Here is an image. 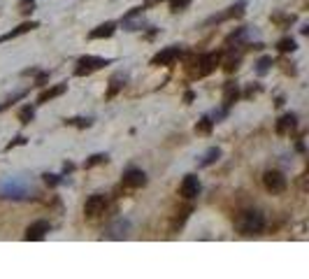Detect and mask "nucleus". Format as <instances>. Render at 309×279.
Returning a JSON list of instances; mask_svg holds the SVG:
<instances>
[{
    "instance_id": "18",
    "label": "nucleus",
    "mask_w": 309,
    "mask_h": 279,
    "mask_svg": "<svg viewBox=\"0 0 309 279\" xmlns=\"http://www.w3.org/2000/svg\"><path fill=\"white\" fill-rule=\"evenodd\" d=\"M244 14V2H240L237 7H230V12H225V14H219V17H212L207 23H216V21H223V19H230V17H242Z\"/></svg>"
},
{
    "instance_id": "16",
    "label": "nucleus",
    "mask_w": 309,
    "mask_h": 279,
    "mask_svg": "<svg viewBox=\"0 0 309 279\" xmlns=\"http://www.w3.org/2000/svg\"><path fill=\"white\" fill-rule=\"evenodd\" d=\"M65 91H68V84H58V86H53V88H47V91H42V93H40L37 103H40V105H44V103H49V100H53V98L63 96Z\"/></svg>"
},
{
    "instance_id": "15",
    "label": "nucleus",
    "mask_w": 309,
    "mask_h": 279,
    "mask_svg": "<svg viewBox=\"0 0 309 279\" xmlns=\"http://www.w3.org/2000/svg\"><path fill=\"white\" fill-rule=\"evenodd\" d=\"M33 28H37V23H35V21H26V23H21V26H17L14 31L5 33V35H0V42H7V40H14V37H19V35H23V33L33 31Z\"/></svg>"
},
{
    "instance_id": "24",
    "label": "nucleus",
    "mask_w": 309,
    "mask_h": 279,
    "mask_svg": "<svg viewBox=\"0 0 309 279\" xmlns=\"http://www.w3.org/2000/svg\"><path fill=\"white\" fill-rule=\"evenodd\" d=\"M212 126H214V121H212L209 117H205V119H200V123L195 126V130H198V133H205V135H207V133H212Z\"/></svg>"
},
{
    "instance_id": "20",
    "label": "nucleus",
    "mask_w": 309,
    "mask_h": 279,
    "mask_svg": "<svg viewBox=\"0 0 309 279\" xmlns=\"http://www.w3.org/2000/svg\"><path fill=\"white\" fill-rule=\"evenodd\" d=\"M121 82H126V77H123V75L112 77V82H109V84H112V86H109V91H107V98H112V96H114V93H117V91H119V88L123 86V84H121Z\"/></svg>"
},
{
    "instance_id": "4",
    "label": "nucleus",
    "mask_w": 309,
    "mask_h": 279,
    "mask_svg": "<svg viewBox=\"0 0 309 279\" xmlns=\"http://www.w3.org/2000/svg\"><path fill=\"white\" fill-rule=\"evenodd\" d=\"M263 184H265L267 191H272V193H281V191H286V177H284V172L279 170H267L265 177H263Z\"/></svg>"
},
{
    "instance_id": "9",
    "label": "nucleus",
    "mask_w": 309,
    "mask_h": 279,
    "mask_svg": "<svg viewBox=\"0 0 309 279\" xmlns=\"http://www.w3.org/2000/svg\"><path fill=\"white\" fill-rule=\"evenodd\" d=\"M147 184V174L137 168H128L123 172V186H130V189H139Z\"/></svg>"
},
{
    "instance_id": "19",
    "label": "nucleus",
    "mask_w": 309,
    "mask_h": 279,
    "mask_svg": "<svg viewBox=\"0 0 309 279\" xmlns=\"http://www.w3.org/2000/svg\"><path fill=\"white\" fill-rule=\"evenodd\" d=\"M277 49H279V52H284V54H288V52H295V49H298V44H295L293 37H284V40H279V42H277Z\"/></svg>"
},
{
    "instance_id": "12",
    "label": "nucleus",
    "mask_w": 309,
    "mask_h": 279,
    "mask_svg": "<svg viewBox=\"0 0 309 279\" xmlns=\"http://www.w3.org/2000/svg\"><path fill=\"white\" fill-rule=\"evenodd\" d=\"M221 158V149L219 147H209V149L205 151L203 156L198 158V168H207V165H214V163Z\"/></svg>"
},
{
    "instance_id": "5",
    "label": "nucleus",
    "mask_w": 309,
    "mask_h": 279,
    "mask_svg": "<svg viewBox=\"0 0 309 279\" xmlns=\"http://www.w3.org/2000/svg\"><path fill=\"white\" fill-rule=\"evenodd\" d=\"M49 230H52L49 221L40 219V221H33V224L26 228V235H23V237H26V240H44Z\"/></svg>"
},
{
    "instance_id": "11",
    "label": "nucleus",
    "mask_w": 309,
    "mask_h": 279,
    "mask_svg": "<svg viewBox=\"0 0 309 279\" xmlns=\"http://www.w3.org/2000/svg\"><path fill=\"white\" fill-rule=\"evenodd\" d=\"M237 98H240V88L235 82H225L223 86V107H233L235 103H237Z\"/></svg>"
},
{
    "instance_id": "31",
    "label": "nucleus",
    "mask_w": 309,
    "mask_h": 279,
    "mask_svg": "<svg viewBox=\"0 0 309 279\" xmlns=\"http://www.w3.org/2000/svg\"><path fill=\"white\" fill-rule=\"evenodd\" d=\"M75 170V165H72V163H65L63 165V172H72Z\"/></svg>"
},
{
    "instance_id": "30",
    "label": "nucleus",
    "mask_w": 309,
    "mask_h": 279,
    "mask_svg": "<svg viewBox=\"0 0 309 279\" xmlns=\"http://www.w3.org/2000/svg\"><path fill=\"white\" fill-rule=\"evenodd\" d=\"M193 98H195V93H193V91H186V96H184V100H186V103H193Z\"/></svg>"
},
{
    "instance_id": "3",
    "label": "nucleus",
    "mask_w": 309,
    "mask_h": 279,
    "mask_svg": "<svg viewBox=\"0 0 309 279\" xmlns=\"http://www.w3.org/2000/svg\"><path fill=\"white\" fill-rule=\"evenodd\" d=\"M112 63V58H96V56H82L79 61H77V70L75 75L77 77H84L88 72H93L98 68H103V65H109Z\"/></svg>"
},
{
    "instance_id": "23",
    "label": "nucleus",
    "mask_w": 309,
    "mask_h": 279,
    "mask_svg": "<svg viewBox=\"0 0 309 279\" xmlns=\"http://www.w3.org/2000/svg\"><path fill=\"white\" fill-rule=\"evenodd\" d=\"M33 117H35V109H33L31 105H26V107L19 112V121H21V123H31Z\"/></svg>"
},
{
    "instance_id": "28",
    "label": "nucleus",
    "mask_w": 309,
    "mask_h": 279,
    "mask_svg": "<svg viewBox=\"0 0 309 279\" xmlns=\"http://www.w3.org/2000/svg\"><path fill=\"white\" fill-rule=\"evenodd\" d=\"M237 65H240V58H230V61L225 63V72H235Z\"/></svg>"
},
{
    "instance_id": "2",
    "label": "nucleus",
    "mask_w": 309,
    "mask_h": 279,
    "mask_svg": "<svg viewBox=\"0 0 309 279\" xmlns=\"http://www.w3.org/2000/svg\"><path fill=\"white\" fill-rule=\"evenodd\" d=\"M237 228H240L242 235H256L265 228V216L260 212H244L242 219L237 221Z\"/></svg>"
},
{
    "instance_id": "14",
    "label": "nucleus",
    "mask_w": 309,
    "mask_h": 279,
    "mask_svg": "<svg viewBox=\"0 0 309 279\" xmlns=\"http://www.w3.org/2000/svg\"><path fill=\"white\" fill-rule=\"evenodd\" d=\"M198 63L203 65L200 70H198V75H209L214 68L219 65V54H205V56H200V61Z\"/></svg>"
},
{
    "instance_id": "17",
    "label": "nucleus",
    "mask_w": 309,
    "mask_h": 279,
    "mask_svg": "<svg viewBox=\"0 0 309 279\" xmlns=\"http://www.w3.org/2000/svg\"><path fill=\"white\" fill-rule=\"evenodd\" d=\"M295 123H298V117L293 114V112H288V114H284V117L279 119L277 123V133H288V130L295 128Z\"/></svg>"
},
{
    "instance_id": "10",
    "label": "nucleus",
    "mask_w": 309,
    "mask_h": 279,
    "mask_svg": "<svg viewBox=\"0 0 309 279\" xmlns=\"http://www.w3.org/2000/svg\"><path fill=\"white\" fill-rule=\"evenodd\" d=\"M128 230H130V221H126V219H117L114 224L107 228L105 235L109 237V240H123V237L128 235Z\"/></svg>"
},
{
    "instance_id": "6",
    "label": "nucleus",
    "mask_w": 309,
    "mask_h": 279,
    "mask_svg": "<svg viewBox=\"0 0 309 279\" xmlns=\"http://www.w3.org/2000/svg\"><path fill=\"white\" fill-rule=\"evenodd\" d=\"M181 56V47H168V49H163L158 54L151 58V63L154 65H172L177 58Z\"/></svg>"
},
{
    "instance_id": "8",
    "label": "nucleus",
    "mask_w": 309,
    "mask_h": 279,
    "mask_svg": "<svg viewBox=\"0 0 309 279\" xmlns=\"http://www.w3.org/2000/svg\"><path fill=\"white\" fill-rule=\"evenodd\" d=\"M105 205H107V195H103V193L91 195L84 205V214L86 216H98L103 209H105Z\"/></svg>"
},
{
    "instance_id": "26",
    "label": "nucleus",
    "mask_w": 309,
    "mask_h": 279,
    "mask_svg": "<svg viewBox=\"0 0 309 279\" xmlns=\"http://www.w3.org/2000/svg\"><path fill=\"white\" fill-rule=\"evenodd\" d=\"M35 10V0H19V12L21 14H31Z\"/></svg>"
},
{
    "instance_id": "7",
    "label": "nucleus",
    "mask_w": 309,
    "mask_h": 279,
    "mask_svg": "<svg viewBox=\"0 0 309 279\" xmlns=\"http://www.w3.org/2000/svg\"><path fill=\"white\" fill-rule=\"evenodd\" d=\"M179 193L184 195V198H195V195L200 193V179L195 177V174H186L184 177V182H181V186H179Z\"/></svg>"
},
{
    "instance_id": "22",
    "label": "nucleus",
    "mask_w": 309,
    "mask_h": 279,
    "mask_svg": "<svg viewBox=\"0 0 309 279\" xmlns=\"http://www.w3.org/2000/svg\"><path fill=\"white\" fill-rule=\"evenodd\" d=\"M65 123H68V126H77V128H88L93 121H91V119H84V117H77V119H68Z\"/></svg>"
},
{
    "instance_id": "13",
    "label": "nucleus",
    "mask_w": 309,
    "mask_h": 279,
    "mask_svg": "<svg viewBox=\"0 0 309 279\" xmlns=\"http://www.w3.org/2000/svg\"><path fill=\"white\" fill-rule=\"evenodd\" d=\"M114 31H117V23L107 21V23H103V26H98L96 31L88 33V37H91V40H103V37H112V35H114Z\"/></svg>"
},
{
    "instance_id": "25",
    "label": "nucleus",
    "mask_w": 309,
    "mask_h": 279,
    "mask_svg": "<svg viewBox=\"0 0 309 279\" xmlns=\"http://www.w3.org/2000/svg\"><path fill=\"white\" fill-rule=\"evenodd\" d=\"M270 65H272V58H270V56H263V58L256 63V72L258 75H265L267 70H270Z\"/></svg>"
},
{
    "instance_id": "27",
    "label": "nucleus",
    "mask_w": 309,
    "mask_h": 279,
    "mask_svg": "<svg viewBox=\"0 0 309 279\" xmlns=\"http://www.w3.org/2000/svg\"><path fill=\"white\" fill-rule=\"evenodd\" d=\"M42 177H44V182L49 184V186H58V184H63V182H65L61 174H49V172H47V174H42Z\"/></svg>"
},
{
    "instance_id": "1",
    "label": "nucleus",
    "mask_w": 309,
    "mask_h": 279,
    "mask_svg": "<svg viewBox=\"0 0 309 279\" xmlns=\"http://www.w3.org/2000/svg\"><path fill=\"white\" fill-rule=\"evenodd\" d=\"M35 189L28 179H21V177H10L0 184V198L5 200H28L33 198Z\"/></svg>"
},
{
    "instance_id": "21",
    "label": "nucleus",
    "mask_w": 309,
    "mask_h": 279,
    "mask_svg": "<svg viewBox=\"0 0 309 279\" xmlns=\"http://www.w3.org/2000/svg\"><path fill=\"white\" fill-rule=\"evenodd\" d=\"M107 161H109L107 154H93V156L84 163V168H93V165H100V163H107Z\"/></svg>"
},
{
    "instance_id": "29",
    "label": "nucleus",
    "mask_w": 309,
    "mask_h": 279,
    "mask_svg": "<svg viewBox=\"0 0 309 279\" xmlns=\"http://www.w3.org/2000/svg\"><path fill=\"white\" fill-rule=\"evenodd\" d=\"M26 142H28V140L23 138V135H19V138H14L10 144H7V149H12V147H19V144H26Z\"/></svg>"
}]
</instances>
